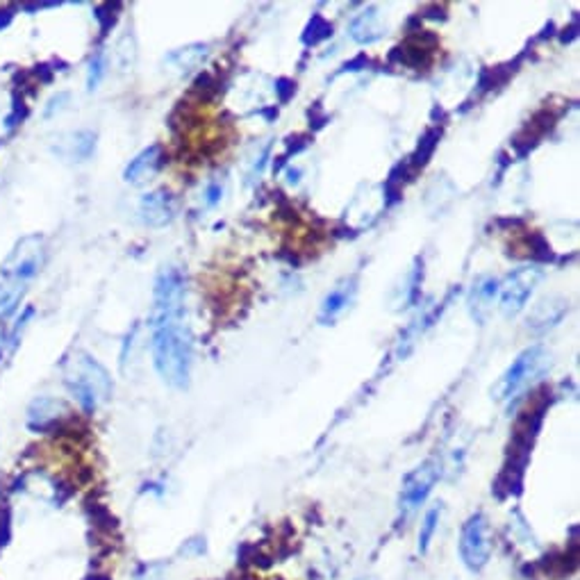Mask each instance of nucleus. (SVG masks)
Masks as SVG:
<instances>
[{"instance_id": "nucleus-3", "label": "nucleus", "mask_w": 580, "mask_h": 580, "mask_svg": "<svg viewBox=\"0 0 580 580\" xmlns=\"http://www.w3.org/2000/svg\"><path fill=\"white\" fill-rule=\"evenodd\" d=\"M551 369V353L544 347H530L526 351H521L519 356L512 360V365L508 366L506 374L499 378V383L491 389V396L496 401H512L519 396L521 392L530 387L533 383H537L547 371Z\"/></svg>"}, {"instance_id": "nucleus-15", "label": "nucleus", "mask_w": 580, "mask_h": 580, "mask_svg": "<svg viewBox=\"0 0 580 580\" xmlns=\"http://www.w3.org/2000/svg\"><path fill=\"white\" fill-rule=\"evenodd\" d=\"M566 312V303L562 299H544L535 305L533 314L528 317V328L533 333H544L548 328L557 326Z\"/></svg>"}, {"instance_id": "nucleus-2", "label": "nucleus", "mask_w": 580, "mask_h": 580, "mask_svg": "<svg viewBox=\"0 0 580 580\" xmlns=\"http://www.w3.org/2000/svg\"><path fill=\"white\" fill-rule=\"evenodd\" d=\"M62 378L71 396L87 412H94L103 405L112 394V378L108 369L85 351H75L62 366Z\"/></svg>"}, {"instance_id": "nucleus-23", "label": "nucleus", "mask_w": 580, "mask_h": 580, "mask_svg": "<svg viewBox=\"0 0 580 580\" xmlns=\"http://www.w3.org/2000/svg\"><path fill=\"white\" fill-rule=\"evenodd\" d=\"M221 194H223V187H221L219 183H212L210 187L205 189V205L214 207L216 203L221 201Z\"/></svg>"}, {"instance_id": "nucleus-21", "label": "nucleus", "mask_w": 580, "mask_h": 580, "mask_svg": "<svg viewBox=\"0 0 580 580\" xmlns=\"http://www.w3.org/2000/svg\"><path fill=\"white\" fill-rule=\"evenodd\" d=\"M103 75H105V55L103 52H96L90 62V71H87V87H90V91H94L96 87L100 85Z\"/></svg>"}, {"instance_id": "nucleus-9", "label": "nucleus", "mask_w": 580, "mask_h": 580, "mask_svg": "<svg viewBox=\"0 0 580 580\" xmlns=\"http://www.w3.org/2000/svg\"><path fill=\"white\" fill-rule=\"evenodd\" d=\"M139 219L148 228H164L176 219V198L166 189H155L141 196Z\"/></svg>"}, {"instance_id": "nucleus-7", "label": "nucleus", "mask_w": 580, "mask_h": 580, "mask_svg": "<svg viewBox=\"0 0 580 580\" xmlns=\"http://www.w3.org/2000/svg\"><path fill=\"white\" fill-rule=\"evenodd\" d=\"M185 314V276L178 267H162L153 285L150 319Z\"/></svg>"}, {"instance_id": "nucleus-5", "label": "nucleus", "mask_w": 580, "mask_h": 580, "mask_svg": "<svg viewBox=\"0 0 580 580\" xmlns=\"http://www.w3.org/2000/svg\"><path fill=\"white\" fill-rule=\"evenodd\" d=\"M544 271L537 264H524L517 267L515 271L508 273L503 282H499V303H501V312L506 317H517L521 309L526 308L528 299L533 296L535 287L542 280Z\"/></svg>"}, {"instance_id": "nucleus-8", "label": "nucleus", "mask_w": 580, "mask_h": 580, "mask_svg": "<svg viewBox=\"0 0 580 580\" xmlns=\"http://www.w3.org/2000/svg\"><path fill=\"white\" fill-rule=\"evenodd\" d=\"M491 556L490 528H487L485 515L476 512L469 517L460 533V557L469 571L485 569Z\"/></svg>"}, {"instance_id": "nucleus-20", "label": "nucleus", "mask_w": 580, "mask_h": 580, "mask_svg": "<svg viewBox=\"0 0 580 580\" xmlns=\"http://www.w3.org/2000/svg\"><path fill=\"white\" fill-rule=\"evenodd\" d=\"M330 34H333V25L326 24V21H323L321 16H314L312 24H309V28L305 30L303 42L305 43H312V46H314V43L323 42V39H328Z\"/></svg>"}, {"instance_id": "nucleus-19", "label": "nucleus", "mask_w": 580, "mask_h": 580, "mask_svg": "<svg viewBox=\"0 0 580 580\" xmlns=\"http://www.w3.org/2000/svg\"><path fill=\"white\" fill-rule=\"evenodd\" d=\"M440 515H442V508L435 506L426 512V517H423L422 530H419V551L422 553H426L428 547H431L433 535H435L437 524H440Z\"/></svg>"}, {"instance_id": "nucleus-14", "label": "nucleus", "mask_w": 580, "mask_h": 580, "mask_svg": "<svg viewBox=\"0 0 580 580\" xmlns=\"http://www.w3.org/2000/svg\"><path fill=\"white\" fill-rule=\"evenodd\" d=\"M60 412H64V405L60 401L46 396L37 398L28 407V426L37 433L48 431V428L60 422Z\"/></svg>"}, {"instance_id": "nucleus-6", "label": "nucleus", "mask_w": 580, "mask_h": 580, "mask_svg": "<svg viewBox=\"0 0 580 580\" xmlns=\"http://www.w3.org/2000/svg\"><path fill=\"white\" fill-rule=\"evenodd\" d=\"M442 476V464L437 460H426L423 464H419L414 471H410L403 480L401 499H398V510H401L403 519L417 512L423 506V501L428 499V494L433 491L435 482Z\"/></svg>"}, {"instance_id": "nucleus-17", "label": "nucleus", "mask_w": 580, "mask_h": 580, "mask_svg": "<svg viewBox=\"0 0 580 580\" xmlns=\"http://www.w3.org/2000/svg\"><path fill=\"white\" fill-rule=\"evenodd\" d=\"M205 57H207L205 43H192V46L178 48V51L171 52V55L166 57V64L174 66V69L180 71V73H187V71L198 69V66L205 62Z\"/></svg>"}, {"instance_id": "nucleus-12", "label": "nucleus", "mask_w": 580, "mask_h": 580, "mask_svg": "<svg viewBox=\"0 0 580 580\" xmlns=\"http://www.w3.org/2000/svg\"><path fill=\"white\" fill-rule=\"evenodd\" d=\"M496 296H499V280H496V278L485 276L473 282L471 294H469V312H471L473 321L485 323V319L490 317Z\"/></svg>"}, {"instance_id": "nucleus-4", "label": "nucleus", "mask_w": 580, "mask_h": 580, "mask_svg": "<svg viewBox=\"0 0 580 580\" xmlns=\"http://www.w3.org/2000/svg\"><path fill=\"white\" fill-rule=\"evenodd\" d=\"M46 255V239L42 234H25L0 264V278L25 287L43 269Z\"/></svg>"}, {"instance_id": "nucleus-11", "label": "nucleus", "mask_w": 580, "mask_h": 580, "mask_svg": "<svg viewBox=\"0 0 580 580\" xmlns=\"http://www.w3.org/2000/svg\"><path fill=\"white\" fill-rule=\"evenodd\" d=\"M52 153L66 162H87L96 153V135L91 130L66 132L52 146Z\"/></svg>"}, {"instance_id": "nucleus-1", "label": "nucleus", "mask_w": 580, "mask_h": 580, "mask_svg": "<svg viewBox=\"0 0 580 580\" xmlns=\"http://www.w3.org/2000/svg\"><path fill=\"white\" fill-rule=\"evenodd\" d=\"M150 353L159 378L174 389H187L192 378L194 342L185 314L150 319Z\"/></svg>"}, {"instance_id": "nucleus-13", "label": "nucleus", "mask_w": 580, "mask_h": 580, "mask_svg": "<svg viewBox=\"0 0 580 580\" xmlns=\"http://www.w3.org/2000/svg\"><path fill=\"white\" fill-rule=\"evenodd\" d=\"M159 164H162V150H159V146H148L135 159H130V164L123 171V178L130 185H141L157 174Z\"/></svg>"}, {"instance_id": "nucleus-18", "label": "nucleus", "mask_w": 580, "mask_h": 580, "mask_svg": "<svg viewBox=\"0 0 580 580\" xmlns=\"http://www.w3.org/2000/svg\"><path fill=\"white\" fill-rule=\"evenodd\" d=\"M24 285H16V282L0 278V319H7L10 314L16 312L21 299H24Z\"/></svg>"}, {"instance_id": "nucleus-24", "label": "nucleus", "mask_w": 580, "mask_h": 580, "mask_svg": "<svg viewBox=\"0 0 580 580\" xmlns=\"http://www.w3.org/2000/svg\"><path fill=\"white\" fill-rule=\"evenodd\" d=\"M3 353H5V335L0 330V357H3Z\"/></svg>"}, {"instance_id": "nucleus-16", "label": "nucleus", "mask_w": 580, "mask_h": 580, "mask_svg": "<svg viewBox=\"0 0 580 580\" xmlns=\"http://www.w3.org/2000/svg\"><path fill=\"white\" fill-rule=\"evenodd\" d=\"M348 33H351L353 42L362 43V46H365V43L378 42V39L385 34L378 10H376V7H369V10H365L362 14H357L356 19H353L351 30H348Z\"/></svg>"}, {"instance_id": "nucleus-10", "label": "nucleus", "mask_w": 580, "mask_h": 580, "mask_svg": "<svg viewBox=\"0 0 580 580\" xmlns=\"http://www.w3.org/2000/svg\"><path fill=\"white\" fill-rule=\"evenodd\" d=\"M356 294H357L356 276L339 280L333 290L328 291L326 299H323L321 309H319V317H317L319 323H321V326H333V323L338 321L348 308H351V303L356 300Z\"/></svg>"}, {"instance_id": "nucleus-22", "label": "nucleus", "mask_w": 580, "mask_h": 580, "mask_svg": "<svg viewBox=\"0 0 580 580\" xmlns=\"http://www.w3.org/2000/svg\"><path fill=\"white\" fill-rule=\"evenodd\" d=\"M435 139H440V132H428V135L423 137L422 146H419V153H417V164H422V166L426 164V157L433 153V148H435V144H437Z\"/></svg>"}]
</instances>
